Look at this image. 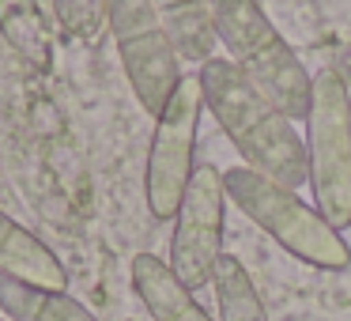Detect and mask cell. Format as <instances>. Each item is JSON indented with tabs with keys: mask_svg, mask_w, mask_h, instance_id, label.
Wrapping results in <instances>:
<instances>
[{
	"mask_svg": "<svg viewBox=\"0 0 351 321\" xmlns=\"http://www.w3.org/2000/svg\"><path fill=\"white\" fill-rule=\"evenodd\" d=\"M197 80L204 91V110H212L234 152L245 159L242 167L295 193L310 185V155L295 132V121L234 61L212 57L200 64Z\"/></svg>",
	"mask_w": 351,
	"mask_h": 321,
	"instance_id": "obj_1",
	"label": "cell"
},
{
	"mask_svg": "<svg viewBox=\"0 0 351 321\" xmlns=\"http://www.w3.org/2000/svg\"><path fill=\"white\" fill-rule=\"evenodd\" d=\"M223 189L245 219L257 223L272 242H280V250H287L302 265L321 268V272H340L351 265V250L343 235L295 189H283L250 167L223 170Z\"/></svg>",
	"mask_w": 351,
	"mask_h": 321,
	"instance_id": "obj_2",
	"label": "cell"
},
{
	"mask_svg": "<svg viewBox=\"0 0 351 321\" xmlns=\"http://www.w3.org/2000/svg\"><path fill=\"white\" fill-rule=\"evenodd\" d=\"M212 23H215V38L227 46L230 61L291 121H310L313 76L295 57V49L280 38V31L261 12L257 0H212Z\"/></svg>",
	"mask_w": 351,
	"mask_h": 321,
	"instance_id": "obj_3",
	"label": "cell"
},
{
	"mask_svg": "<svg viewBox=\"0 0 351 321\" xmlns=\"http://www.w3.org/2000/svg\"><path fill=\"white\" fill-rule=\"evenodd\" d=\"M306 155L313 208L343 235L351 227V95L336 69H321L313 76Z\"/></svg>",
	"mask_w": 351,
	"mask_h": 321,
	"instance_id": "obj_4",
	"label": "cell"
},
{
	"mask_svg": "<svg viewBox=\"0 0 351 321\" xmlns=\"http://www.w3.org/2000/svg\"><path fill=\"white\" fill-rule=\"evenodd\" d=\"M204 114V91L197 76H182L178 91L170 95L167 110L155 117L152 132V152H147V170H144V197L147 212L155 219H174L182 208L189 182L197 174V129Z\"/></svg>",
	"mask_w": 351,
	"mask_h": 321,
	"instance_id": "obj_5",
	"label": "cell"
},
{
	"mask_svg": "<svg viewBox=\"0 0 351 321\" xmlns=\"http://www.w3.org/2000/svg\"><path fill=\"white\" fill-rule=\"evenodd\" d=\"M106 23L114 31L129 87L136 91L140 106L152 117H159L182 84V69H178L182 57L155 4L152 0H106Z\"/></svg>",
	"mask_w": 351,
	"mask_h": 321,
	"instance_id": "obj_6",
	"label": "cell"
},
{
	"mask_svg": "<svg viewBox=\"0 0 351 321\" xmlns=\"http://www.w3.org/2000/svg\"><path fill=\"white\" fill-rule=\"evenodd\" d=\"M223 227H227V189L223 174L204 163L197 167L185 193L182 208L174 215V235H170V261L174 276L189 291H200L212 283L215 265L223 257Z\"/></svg>",
	"mask_w": 351,
	"mask_h": 321,
	"instance_id": "obj_7",
	"label": "cell"
},
{
	"mask_svg": "<svg viewBox=\"0 0 351 321\" xmlns=\"http://www.w3.org/2000/svg\"><path fill=\"white\" fill-rule=\"evenodd\" d=\"M0 272L49 291L69 287V272H64L61 257L38 235H31L23 223L12 219L8 212H0Z\"/></svg>",
	"mask_w": 351,
	"mask_h": 321,
	"instance_id": "obj_8",
	"label": "cell"
},
{
	"mask_svg": "<svg viewBox=\"0 0 351 321\" xmlns=\"http://www.w3.org/2000/svg\"><path fill=\"white\" fill-rule=\"evenodd\" d=\"M129 272H132V291L147 306L152 321H212L208 310L197 302V295L155 253H136Z\"/></svg>",
	"mask_w": 351,
	"mask_h": 321,
	"instance_id": "obj_9",
	"label": "cell"
},
{
	"mask_svg": "<svg viewBox=\"0 0 351 321\" xmlns=\"http://www.w3.org/2000/svg\"><path fill=\"white\" fill-rule=\"evenodd\" d=\"M0 313L8 321H99L69 291H49L0 272Z\"/></svg>",
	"mask_w": 351,
	"mask_h": 321,
	"instance_id": "obj_10",
	"label": "cell"
},
{
	"mask_svg": "<svg viewBox=\"0 0 351 321\" xmlns=\"http://www.w3.org/2000/svg\"><path fill=\"white\" fill-rule=\"evenodd\" d=\"M152 4L182 61H212V46L219 42L212 23V0H152Z\"/></svg>",
	"mask_w": 351,
	"mask_h": 321,
	"instance_id": "obj_11",
	"label": "cell"
},
{
	"mask_svg": "<svg viewBox=\"0 0 351 321\" xmlns=\"http://www.w3.org/2000/svg\"><path fill=\"white\" fill-rule=\"evenodd\" d=\"M0 34L38 72L53 64V34H49L38 0H0Z\"/></svg>",
	"mask_w": 351,
	"mask_h": 321,
	"instance_id": "obj_12",
	"label": "cell"
},
{
	"mask_svg": "<svg viewBox=\"0 0 351 321\" xmlns=\"http://www.w3.org/2000/svg\"><path fill=\"white\" fill-rule=\"evenodd\" d=\"M212 287H215V302H219V321H268L257 283L250 280V272L238 257L223 253L219 265H215Z\"/></svg>",
	"mask_w": 351,
	"mask_h": 321,
	"instance_id": "obj_13",
	"label": "cell"
},
{
	"mask_svg": "<svg viewBox=\"0 0 351 321\" xmlns=\"http://www.w3.org/2000/svg\"><path fill=\"white\" fill-rule=\"evenodd\" d=\"M53 16L61 31L91 42L99 38L102 23H106V0H53Z\"/></svg>",
	"mask_w": 351,
	"mask_h": 321,
	"instance_id": "obj_14",
	"label": "cell"
},
{
	"mask_svg": "<svg viewBox=\"0 0 351 321\" xmlns=\"http://www.w3.org/2000/svg\"><path fill=\"white\" fill-rule=\"evenodd\" d=\"M0 321H8V318H0Z\"/></svg>",
	"mask_w": 351,
	"mask_h": 321,
	"instance_id": "obj_15",
	"label": "cell"
}]
</instances>
